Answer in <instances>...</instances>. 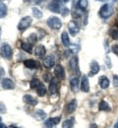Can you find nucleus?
Here are the masks:
<instances>
[{
    "label": "nucleus",
    "mask_w": 118,
    "mask_h": 128,
    "mask_svg": "<svg viewBox=\"0 0 118 128\" xmlns=\"http://www.w3.org/2000/svg\"><path fill=\"white\" fill-rule=\"evenodd\" d=\"M100 16L103 19H107L113 14V7L110 4H104L102 5L100 9Z\"/></svg>",
    "instance_id": "f257e3e1"
},
{
    "label": "nucleus",
    "mask_w": 118,
    "mask_h": 128,
    "mask_svg": "<svg viewBox=\"0 0 118 128\" xmlns=\"http://www.w3.org/2000/svg\"><path fill=\"white\" fill-rule=\"evenodd\" d=\"M32 21H33V19L30 16H26V17H24V18H22V19L20 20L19 24H18V30L21 31V32L27 30V29L31 26Z\"/></svg>",
    "instance_id": "f03ea898"
},
{
    "label": "nucleus",
    "mask_w": 118,
    "mask_h": 128,
    "mask_svg": "<svg viewBox=\"0 0 118 128\" xmlns=\"http://www.w3.org/2000/svg\"><path fill=\"white\" fill-rule=\"evenodd\" d=\"M12 54H13L12 48H11L8 44H4L1 46V48H0V55H1L3 58L9 59V58L12 57Z\"/></svg>",
    "instance_id": "7ed1b4c3"
},
{
    "label": "nucleus",
    "mask_w": 118,
    "mask_h": 128,
    "mask_svg": "<svg viewBox=\"0 0 118 128\" xmlns=\"http://www.w3.org/2000/svg\"><path fill=\"white\" fill-rule=\"evenodd\" d=\"M46 23H47L48 27L51 28V29H53V30H59L62 27V22H61V20L58 17L54 16L48 18Z\"/></svg>",
    "instance_id": "20e7f679"
},
{
    "label": "nucleus",
    "mask_w": 118,
    "mask_h": 128,
    "mask_svg": "<svg viewBox=\"0 0 118 128\" xmlns=\"http://www.w3.org/2000/svg\"><path fill=\"white\" fill-rule=\"evenodd\" d=\"M69 67L71 69V71L73 73H75L76 75H79L80 74V69H79V64H78V57L77 56H74L70 59L69 61Z\"/></svg>",
    "instance_id": "39448f33"
},
{
    "label": "nucleus",
    "mask_w": 118,
    "mask_h": 128,
    "mask_svg": "<svg viewBox=\"0 0 118 128\" xmlns=\"http://www.w3.org/2000/svg\"><path fill=\"white\" fill-rule=\"evenodd\" d=\"M54 74H55V76H56L57 79L63 80V79L65 78V71H64L63 66L60 65V64L56 65L55 68H54Z\"/></svg>",
    "instance_id": "423d86ee"
},
{
    "label": "nucleus",
    "mask_w": 118,
    "mask_h": 128,
    "mask_svg": "<svg viewBox=\"0 0 118 128\" xmlns=\"http://www.w3.org/2000/svg\"><path fill=\"white\" fill-rule=\"evenodd\" d=\"M68 30H69V32L74 36L80 32V28L75 21H70L68 23Z\"/></svg>",
    "instance_id": "0eeeda50"
},
{
    "label": "nucleus",
    "mask_w": 118,
    "mask_h": 128,
    "mask_svg": "<svg viewBox=\"0 0 118 128\" xmlns=\"http://www.w3.org/2000/svg\"><path fill=\"white\" fill-rule=\"evenodd\" d=\"M48 9L53 13H61L62 7H61L59 1H51L48 4Z\"/></svg>",
    "instance_id": "6e6552de"
},
{
    "label": "nucleus",
    "mask_w": 118,
    "mask_h": 128,
    "mask_svg": "<svg viewBox=\"0 0 118 128\" xmlns=\"http://www.w3.org/2000/svg\"><path fill=\"white\" fill-rule=\"evenodd\" d=\"M1 86L5 90H13L15 89V83L14 81L9 79V78H4L1 82Z\"/></svg>",
    "instance_id": "1a4fd4ad"
},
{
    "label": "nucleus",
    "mask_w": 118,
    "mask_h": 128,
    "mask_svg": "<svg viewBox=\"0 0 118 128\" xmlns=\"http://www.w3.org/2000/svg\"><path fill=\"white\" fill-rule=\"evenodd\" d=\"M60 121V116H56V117H50L48 119H46L44 121V126L46 128H52L55 126L56 124H58Z\"/></svg>",
    "instance_id": "9d476101"
},
{
    "label": "nucleus",
    "mask_w": 118,
    "mask_h": 128,
    "mask_svg": "<svg viewBox=\"0 0 118 128\" xmlns=\"http://www.w3.org/2000/svg\"><path fill=\"white\" fill-rule=\"evenodd\" d=\"M81 90L84 93H88L90 91V83H89V78L88 76L84 75L81 79Z\"/></svg>",
    "instance_id": "9b49d317"
},
{
    "label": "nucleus",
    "mask_w": 118,
    "mask_h": 128,
    "mask_svg": "<svg viewBox=\"0 0 118 128\" xmlns=\"http://www.w3.org/2000/svg\"><path fill=\"white\" fill-rule=\"evenodd\" d=\"M55 64V59H54V56L49 55V56H46L44 59H43V66L47 69H50L54 66Z\"/></svg>",
    "instance_id": "f8f14e48"
},
{
    "label": "nucleus",
    "mask_w": 118,
    "mask_h": 128,
    "mask_svg": "<svg viewBox=\"0 0 118 128\" xmlns=\"http://www.w3.org/2000/svg\"><path fill=\"white\" fill-rule=\"evenodd\" d=\"M90 66H91L90 76H94V75H96L97 73H99V71H100V69H101L99 62H97L96 60H93V61L91 62V65H90Z\"/></svg>",
    "instance_id": "ddd939ff"
},
{
    "label": "nucleus",
    "mask_w": 118,
    "mask_h": 128,
    "mask_svg": "<svg viewBox=\"0 0 118 128\" xmlns=\"http://www.w3.org/2000/svg\"><path fill=\"white\" fill-rule=\"evenodd\" d=\"M23 100L26 104H30V106H36L37 102H38V100L33 96H31V95H25V96H23Z\"/></svg>",
    "instance_id": "4468645a"
},
{
    "label": "nucleus",
    "mask_w": 118,
    "mask_h": 128,
    "mask_svg": "<svg viewBox=\"0 0 118 128\" xmlns=\"http://www.w3.org/2000/svg\"><path fill=\"white\" fill-rule=\"evenodd\" d=\"M24 65L27 68H30V69H37V68H39V63L37 61H35V60H33V59L25 60L24 61Z\"/></svg>",
    "instance_id": "2eb2a0df"
},
{
    "label": "nucleus",
    "mask_w": 118,
    "mask_h": 128,
    "mask_svg": "<svg viewBox=\"0 0 118 128\" xmlns=\"http://www.w3.org/2000/svg\"><path fill=\"white\" fill-rule=\"evenodd\" d=\"M49 93L50 95H55L58 93V82L57 79H52L49 85Z\"/></svg>",
    "instance_id": "dca6fc26"
},
{
    "label": "nucleus",
    "mask_w": 118,
    "mask_h": 128,
    "mask_svg": "<svg viewBox=\"0 0 118 128\" xmlns=\"http://www.w3.org/2000/svg\"><path fill=\"white\" fill-rule=\"evenodd\" d=\"M33 116H34L36 120L40 121V120H43V119L46 118V113L43 112L42 110H36L33 113Z\"/></svg>",
    "instance_id": "f3484780"
},
{
    "label": "nucleus",
    "mask_w": 118,
    "mask_h": 128,
    "mask_svg": "<svg viewBox=\"0 0 118 128\" xmlns=\"http://www.w3.org/2000/svg\"><path fill=\"white\" fill-rule=\"evenodd\" d=\"M45 52H46L45 48H44L42 44L37 46L35 48V49H34V55L37 56V57H43V56L45 55Z\"/></svg>",
    "instance_id": "a211bd4d"
},
{
    "label": "nucleus",
    "mask_w": 118,
    "mask_h": 128,
    "mask_svg": "<svg viewBox=\"0 0 118 128\" xmlns=\"http://www.w3.org/2000/svg\"><path fill=\"white\" fill-rule=\"evenodd\" d=\"M70 85H71V89L73 92H78L79 90V79L78 77H74L70 81Z\"/></svg>",
    "instance_id": "6ab92c4d"
},
{
    "label": "nucleus",
    "mask_w": 118,
    "mask_h": 128,
    "mask_svg": "<svg viewBox=\"0 0 118 128\" xmlns=\"http://www.w3.org/2000/svg\"><path fill=\"white\" fill-rule=\"evenodd\" d=\"M61 40H62V44H63L64 46L69 48V46H71V44H70V38H69V36H68L67 32H62V34H61Z\"/></svg>",
    "instance_id": "aec40b11"
},
{
    "label": "nucleus",
    "mask_w": 118,
    "mask_h": 128,
    "mask_svg": "<svg viewBox=\"0 0 118 128\" xmlns=\"http://www.w3.org/2000/svg\"><path fill=\"white\" fill-rule=\"evenodd\" d=\"M77 108V100H72L69 104H67V112L68 113H72L76 110Z\"/></svg>",
    "instance_id": "412c9836"
},
{
    "label": "nucleus",
    "mask_w": 118,
    "mask_h": 128,
    "mask_svg": "<svg viewBox=\"0 0 118 128\" xmlns=\"http://www.w3.org/2000/svg\"><path fill=\"white\" fill-rule=\"evenodd\" d=\"M100 86L101 89H107L109 87V79L105 76H102L100 79Z\"/></svg>",
    "instance_id": "4be33fe9"
},
{
    "label": "nucleus",
    "mask_w": 118,
    "mask_h": 128,
    "mask_svg": "<svg viewBox=\"0 0 118 128\" xmlns=\"http://www.w3.org/2000/svg\"><path fill=\"white\" fill-rule=\"evenodd\" d=\"M21 48L23 49V50H25L26 52H28V53H33V46L31 44H29V42H23L22 44H21Z\"/></svg>",
    "instance_id": "5701e85b"
},
{
    "label": "nucleus",
    "mask_w": 118,
    "mask_h": 128,
    "mask_svg": "<svg viewBox=\"0 0 118 128\" xmlns=\"http://www.w3.org/2000/svg\"><path fill=\"white\" fill-rule=\"evenodd\" d=\"M99 110H101V112H110L111 108L109 106V104L105 102V100H101L99 104Z\"/></svg>",
    "instance_id": "b1692460"
},
{
    "label": "nucleus",
    "mask_w": 118,
    "mask_h": 128,
    "mask_svg": "<svg viewBox=\"0 0 118 128\" xmlns=\"http://www.w3.org/2000/svg\"><path fill=\"white\" fill-rule=\"evenodd\" d=\"M74 120H75L74 117H71L69 119H66L62 123V128H73V126H74Z\"/></svg>",
    "instance_id": "393cba45"
},
{
    "label": "nucleus",
    "mask_w": 118,
    "mask_h": 128,
    "mask_svg": "<svg viewBox=\"0 0 118 128\" xmlns=\"http://www.w3.org/2000/svg\"><path fill=\"white\" fill-rule=\"evenodd\" d=\"M36 93L39 96H43L46 95V88L42 83L36 88Z\"/></svg>",
    "instance_id": "a878e982"
},
{
    "label": "nucleus",
    "mask_w": 118,
    "mask_h": 128,
    "mask_svg": "<svg viewBox=\"0 0 118 128\" xmlns=\"http://www.w3.org/2000/svg\"><path fill=\"white\" fill-rule=\"evenodd\" d=\"M7 15V6L0 1V18H4Z\"/></svg>",
    "instance_id": "bb28decb"
},
{
    "label": "nucleus",
    "mask_w": 118,
    "mask_h": 128,
    "mask_svg": "<svg viewBox=\"0 0 118 128\" xmlns=\"http://www.w3.org/2000/svg\"><path fill=\"white\" fill-rule=\"evenodd\" d=\"M32 12H33V16L35 17V19H41V18H42V12H41L38 8L33 7Z\"/></svg>",
    "instance_id": "cd10ccee"
},
{
    "label": "nucleus",
    "mask_w": 118,
    "mask_h": 128,
    "mask_svg": "<svg viewBox=\"0 0 118 128\" xmlns=\"http://www.w3.org/2000/svg\"><path fill=\"white\" fill-rule=\"evenodd\" d=\"M40 84H41V82L38 80L37 78H34L33 80L31 81V88L32 89H36Z\"/></svg>",
    "instance_id": "c85d7f7f"
},
{
    "label": "nucleus",
    "mask_w": 118,
    "mask_h": 128,
    "mask_svg": "<svg viewBox=\"0 0 118 128\" xmlns=\"http://www.w3.org/2000/svg\"><path fill=\"white\" fill-rule=\"evenodd\" d=\"M69 48H70V50H71L73 53H77V52L80 50V46H79V44H71V46H69Z\"/></svg>",
    "instance_id": "c756f323"
},
{
    "label": "nucleus",
    "mask_w": 118,
    "mask_h": 128,
    "mask_svg": "<svg viewBox=\"0 0 118 128\" xmlns=\"http://www.w3.org/2000/svg\"><path fill=\"white\" fill-rule=\"evenodd\" d=\"M78 5L81 9L85 10V8L88 6V1L87 0H80V1H78Z\"/></svg>",
    "instance_id": "7c9ffc66"
},
{
    "label": "nucleus",
    "mask_w": 118,
    "mask_h": 128,
    "mask_svg": "<svg viewBox=\"0 0 118 128\" xmlns=\"http://www.w3.org/2000/svg\"><path fill=\"white\" fill-rule=\"evenodd\" d=\"M28 40H29V44H34L35 42H36V36L34 34H32L30 36H29V38H28Z\"/></svg>",
    "instance_id": "2f4dec72"
},
{
    "label": "nucleus",
    "mask_w": 118,
    "mask_h": 128,
    "mask_svg": "<svg viewBox=\"0 0 118 128\" xmlns=\"http://www.w3.org/2000/svg\"><path fill=\"white\" fill-rule=\"evenodd\" d=\"M105 64H106V66H107L108 68H111V67H112V63H111L110 57H109L108 55H106V57H105Z\"/></svg>",
    "instance_id": "473e14b6"
},
{
    "label": "nucleus",
    "mask_w": 118,
    "mask_h": 128,
    "mask_svg": "<svg viewBox=\"0 0 118 128\" xmlns=\"http://www.w3.org/2000/svg\"><path fill=\"white\" fill-rule=\"evenodd\" d=\"M110 34H111V38H112L118 40V30H113L112 32H110Z\"/></svg>",
    "instance_id": "72a5a7b5"
},
{
    "label": "nucleus",
    "mask_w": 118,
    "mask_h": 128,
    "mask_svg": "<svg viewBox=\"0 0 118 128\" xmlns=\"http://www.w3.org/2000/svg\"><path fill=\"white\" fill-rule=\"evenodd\" d=\"M60 14L63 17L67 16L68 14H69V9L66 8V7H62V10H61V13H60Z\"/></svg>",
    "instance_id": "f704fd0d"
},
{
    "label": "nucleus",
    "mask_w": 118,
    "mask_h": 128,
    "mask_svg": "<svg viewBox=\"0 0 118 128\" xmlns=\"http://www.w3.org/2000/svg\"><path fill=\"white\" fill-rule=\"evenodd\" d=\"M7 110H6V106L3 102H0V113H6Z\"/></svg>",
    "instance_id": "c9c22d12"
},
{
    "label": "nucleus",
    "mask_w": 118,
    "mask_h": 128,
    "mask_svg": "<svg viewBox=\"0 0 118 128\" xmlns=\"http://www.w3.org/2000/svg\"><path fill=\"white\" fill-rule=\"evenodd\" d=\"M113 86L115 88L118 87V75H114L113 76Z\"/></svg>",
    "instance_id": "e433bc0d"
},
{
    "label": "nucleus",
    "mask_w": 118,
    "mask_h": 128,
    "mask_svg": "<svg viewBox=\"0 0 118 128\" xmlns=\"http://www.w3.org/2000/svg\"><path fill=\"white\" fill-rule=\"evenodd\" d=\"M111 50H112V52H113V53L118 54V44H114V46L111 48Z\"/></svg>",
    "instance_id": "4c0bfd02"
},
{
    "label": "nucleus",
    "mask_w": 118,
    "mask_h": 128,
    "mask_svg": "<svg viewBox=\"0 0 118 128\" xmlns=\"http://www.w3.org/2000/svg\"><path fill=\"white\" fill-rule=\"evenodd\" d=\"M4 74H5V70H4V68H3V67H1V66H0V79L4 76Z\"/></svg>",
    "instance_id": "58836bf2"
},
{
    "label": "nucleus",
    "mask_w": 118,
    "mask_h": 128,
    "mask_svg": "<svg viewBox=\"0 0 118 128\" xmlns=\"http://www.w3.org/2000/svg\"><path fill=\"white\" fill-rule=\"evenodd\" d=\"M91 128H97L98 126H97V124H91V126H90Z\"/></svg>",
    "instance_id": "ea45409f"
},
{
    "label": "nucleus",
    "mask_w": 118,
    "mask_h": 128,
    "mask_svg": "<svg viewBox=\"0 0 118 128\" xmlns=\"http://www.w3.org/2000/svg\"><path fill=\"white\" fill-rule=\"evenodd\" d=\"M3 126H4V124H3V123H1V122H0V128H2V127H3Z\"/></svg>",
    "instance_id": "a19ab883"
},
{
    "label": "nucleus",
    "mask_w": 118,
    "mask_h": 128,
    "mask_svg": "<svg viewBox=\"0 0 118 128\" xmlns=\"http://www.w3.org/2000/svg\"><path fill=\"white\" fill-rule=\"evenodd\" d=\"M114 128H118V122L115 124V125H114Z\"/></svg>",
    "instance_id": "79ce46f5"
},
{
    "label": "nucleus",
    "mask_w": 118,
    "mask_h": 128,
    "mask_svg": "<svg viewBox=\"0 0 118 128\" xmlns=\"http://www.w3.org/2000/svg\"><path fill=\"white\" fill-rule=\"evenodd\" d=\"M10 128H17L16 126H10Z\"/></svg>",
    "instance_id": "37998d69"
},
{
    "label": "nucleus",
    "mask_w": 118,
    "mask_h": 128,
    "mask_svg": "<svg viewBox=\"0 0 118 128\" xmlns=\"http://www.w3.org/2000/svg\"><path fill=\"white\" fill-rule=\"evenodd\" d=\"M2 128H8V127H7V126H5V125H4V126H3V127H2Z\"/></svg>",
    "instance_id": "c03bdc74"
},
{
    "label": "nucleus",
    "mask_w": 118,
    "mask_h": 128,
    "mask_svg": "<svg viewBox=\"0 0 118 128\" xmlns=\"http://www.w3.org/2000/svg\"><path fill=\"white\" fill-rule=\"evenodd\" d=\"M0 121H1V117H0Z\"/></svg>",
    "instance_id": "a18cd8bd"
}]
</instances>
